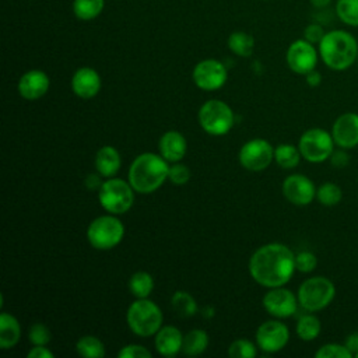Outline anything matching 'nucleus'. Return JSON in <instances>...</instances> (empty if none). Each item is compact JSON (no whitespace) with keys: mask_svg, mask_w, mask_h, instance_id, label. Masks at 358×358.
Returning a JSON list of instances; mask_svg holds the SVG:
<instances>
[{"mask_svg":"<svg viewBox=\"0 0 358 358\" xmlns=\"http://www.w3.org/2000/svg\"><path fill=\"white\" fill-rule=\"evenodd\" d=\"M295 270L294 252L287 245L278 242L260 246L249 260L252 278L267 288L282 287L291 280Z\"/></svg>","mask_w":358,"mask_h":358,"instance_id":"obj_1","label":"nucleus"},{"mask_svg":"<svg viewBox=\"0 0 358 358\" xmlns=\"http://www.w3.org/2000/svg\"><path fill=\"white\" fill-rule=\"evenodd\" d=\"M168 161L154 152H143L134 158L129 168V183L134 192L148 194L155 192L168 178Z\"/></svg>","mask_w":358,"mask_h":358,"instance_id":"obj_2","label":"nucleus"},{"mask_svg":"<svg viewBox=\"0 0 358 358\" xmlns=\"http://www.w3.org/2000/svg\"><path fill=\"white\" fill-rule=\"evenodd\" d=\"M319 56L329 69L334 71L347 70L357 60L358 42L343 29L326 32L319 43Z\"/></svg>","mask_w":358,"mask_h":358,"instance_id":"obj_3","label":"nucleus"},{"mask_svg":"<svg viewBox=\"0 0 358 358\" xmlns=\"http://www.w3.org/2000/svg\"><path fill=\"white\" fill-rule=\"evenodd\" d=\"M126 320L136 336L150 337L161 329L162 312L155 302L147 298H137V301L129 306Z\"/></svg>","mask_w":358,"mask_h":358,"instance_id":"obj_4","label":"nucleus"},{"mask_svg":"<svg viewBox=\"0 0 358 358\" xmlns=\"http://www.w3.org/2000/svg\"><path fill=\"white\" fill-rule=\"evenodd\" d=\"M296 296L299 305L305 310L319 312L333 302L336 287L330 278L324 275H313L299 285Z\"/></svg>","mask_w":358,"mask_h":358,"instance_id":"obj_5","label":"nucleus"},{"mask_svg":"<svg viewBox=\"0 0 358 358\" xmlns=\"http://www.w3.org/2000/svg\"><path fill=\"white\" fill-rule=\"evenodd\" d=\"M124 236V225L115 214L101 215L87 228L90 245L98 250H109L120 243Z\"/></svg>","mask_w":358,"mask_h":358,"instance_id":"obj_6","label":"nucleus"},{"mask_svg":"<svg viewBox=\"0 0 358 358\" xmlns=\"http://www.w3.org/2000/svg\"><path fill=\"white\" fill-rule=\"evenodd\" d=\"M99 204L110 214H124L134 203V189L123 179H108L98 190Z\"/></svg>","mask_w":358,"mask_h":358,"instance_id":"obj_7","label":"nucleus"},{"mask_svg":"<svg viewBox=\"0 0 358 358\" xmlns=\"http://www.w3.org/2000/svg\"><path fill=\"white\" fill-rule=\"evenodd\" d=\"M334 140L331 133L320 127H312L302 133L298 148L303 159L312 164H320L330 158L334 151Z\"/></svg>","mask_w":358,"mask_h":358,"instance_id":"obj_8","label":"nucleus"},{"mask_svg":"<svg viewBox=\"0 0 358 358\" xmlns=\"http://www.w3.org/2000/svg\"><path fill=\"white\" fill-rule=\"evenodd\" d=\"M199 123L206 133L222 136L234 126V112L224 101L210 99L199 109Z\"/></svg>","mask_w":358,"mask_h":358,"instance_id":"obj_9","label":"nucleus"},{"mask_svg":"<svg viewBox=\"0 0 358 358\" xmlns=\"http://www.w3.org/2000/svg\"><path fill=\"white\" fill-rule=\"evenodd\" d=\"M274 159V148L264 138H253L245 143L239 151V162L248 171H264Z\"/></svg>","mask_w":358,"mask_h":358,"instance_id":"obj_10","label":"nucleus"},{"mask_svg":"<svg viewBox=\"0 0 358 358\" xmlns=\"http://www.w3.org/2000/svg\"><path fill=\"white\" fill-rule=\"evenodd\" d=\"M194 84L204 91H214L221 88L227 81L225 66L215 59H206L199 62L192 73Z\"/></svg>","mask_w":358,"mask_h":358,"instance_id":"obj_11","label":"nucleus"},{"mask_svg":"<svg viewBox=\"0 0 358 358\" xmlns=\"http://www.w3.org/2000/svg\"><path fill=\"white\" fill-rule=\"evenodd\" d=\"M317 57L319 55L313 43L308 42L306 39H298L292 42L285 55L288 67L294 73L303 74V76L315 70L317 64Z\"/></svg>","mask_w":358,"mask_h":358,"instance_id":"obj_12","label":"nucleus"},{"mask_svg":"<svg viewBox=\"0 0 358 358\" xmlns=\"http://www.w3.org/2000/svg\"><path fill=\"white\" fill-rule=\"evenodd\" d=\"M289 340L288 327L280 320H267L256 330L257 345L266 352L281 351Z\"/></svg>","mask_w":358,"mask_h":358,"instance_id":"obj_13","label":"nucleus"},{"mask_svg":"<svg viewBox=\"0 0 358 358\" xmlns=\"http://www.w3.org/2000/svg\"><path fill=\"white\" fill-rule=\"evenodd\" d=\"M298 296L284 287L270 288L263 296L264 309L274 317L285 319L292 316L298 308Z\"/></svg>","mask_w":358,"mask_h":358,"instance_id":"obj_14","label":"nucleus"},{"mask_svg":"<svg viewBox=\"0 0 358 358\" xmlns=\"http://www.w3.org/2000/svg\"><path fill=\"white\" fill-rule=\"evenodd\" d=\"M282 194L295 206H308L316 197V187L306 175L292 173L282 182Z\"/></svg>","mask_w":358,"mask_h":358,"instance_id":"obj_15","label":"nucleus"},{"mask_svg":"<svg viewBox=\"0 0 358 358\" xmlns=\"http://www.w3.org/2000/svg\"><path fill=\"white\" fill-rule=\"evenodd\" d=\"M331 136L338 148L351 150L358 145V113L344 112L333 123Z\"/></svg>","mask_w":358,"mask_h":358,"instance_id":"obj_16","label":"nucleus"},{"mask_svg":"<svg viewBox=\"0 0 358 358\" xmlns=\"http://www.w3.org/2000/svg\"><path fill=\"white\" fill-rule=\"evenodd\" d=\"M50 81L45 71L42 70H29L22 74L18 80V94L28 101H35L42 98L49 90Z\"/></svg>","mask_w":358,"mask_h":358,"instance_id":"obj_17","label":"nucleus"},{"mask_svg":"<svg viewBox=\"0 0 358 358\" xmlns=\"http://www.w3.org/2000/svg\"><path fill=\"white\" fill-rule=\"evenodd\" d=\"M101 85L102 83L98 71L91 67L78 69L71 78L73 92L83 99L94 98L99 92Z\"/></svg>","mask_w":358,"mask_h":358,"instance_id":"obj_18","label":"nucleus"},{"mask_svg":"<svg viewBox=\"0 0 358 358\" xmlns=\"http://www.w3.org/2000/svg\"><path fill=\"white\" fill-rule=\"evenodd\" d=\"M158 148H159V154L168 162H179L186 154L187 144L182 133L176 130H168L161 136Z\"/></svg>","mask_w":358,"mask_h":358,"instance_id":"obj_19","label":"nucleus"},{"mask_svg":"<svg viewBox=\"0 0 358 358\" xmlns=\"http://www.w3.org/2000/svg\"><path fill=\"white\" fill-rule=\"evenodd\" d=\"M183 334L175 326H164L155 333V348L164 357H173L182 351Z\"/></svg>","mask_w":358,"mask_h":358,"instance_id":"obj_20","label":"nucleus"},{"mask_svg":"<svg viewBox=\"0 0 358 358\" xmlns=\"http://www.w3.org/2000/svg\"><path fill=\"white\" fill-rule=\"evenodd\" d=\"M120 164V154L115 147L103 145L96 151L95 168L101 176L112 178L119 171Z\"/></svg>","mask_w":358,"mask_h":358,"instance_id":"obj_21","label":"nucleus"},{"mask_svg":"<svg viewBox=\"0 0 358 358\" xmlns=\"http://www.w3.org/2000/svg\"><path fill=\"white\" fill-rule=\"evenodd\" d=\"M21 337V327L18 320L7 313L1 312L0 315V347L3 350L14 347Z\"/></svg>","mask_w":358,"mask_h":358,"instance_id":"obj_22","label":"nucleus"},{"mask_svg":"<svg viewBox=\"0 0 358 358\" xmlns=\"http://www.w3.org/2000/svg\"><path fill=\"white\" fill-rule=\"evenodd\" d=\"M208 345V336L201 329H193L183 336L182 351L186 355H199L206 351Z\"/></svg>","mask_w":358,"mask_h":358,"instance_id":"obj_23","label":"nucleus"},{"mask_svg":"<svg viewBox=\"0 0 358 358\" xmlns=\"http://www.w3.org/2000/svg\"><path fill=\"white\" fill-rule=\"evenodd\" d=\"M302 155L298 147L282 143L274 148V161L277 165H280L282 169H292L298 166Z\"/></svg>","mask_w":358,"mask_h":358,"instance_id":"obj_24","label":"nucleus"},{"mask_svg":"<svg viewBox=\"0 0 358 358\" xmlns=\"http://www.w3.org/2000/svg\"><path fill=\"white\" fill-rule=\"evenodd\" d=\"M296 334L303 341H312L317 338L322 330V323L317 316L312 313L302 315L296 322Z\"/></svg>","mask_w":358,"mask_h":358,"instance_id":"obj_25","label":"nucleus"},{"mask_svg":"<svg viewBox=\"0 0 358 358\" xmlns=\"http://www.w3.org/2000/svg\"><path fill=\"white\" fill-rule=\"evenodd\" d=\"M76 350L81 357H85V358H102V357H105V345L95 336H83L77 341Z\"/></svg>","mask_w":358,"mask_h":358,"instance_id":"obj_26","label":"nucleus"},{"mask_svg":"<svg viewBox=\"0 0 358 358\" xmlns=\"http://www.w3.org/2000/svg\"><path fill=\"white\" fill-rule=\"evenodd\" d=\"M129 289L136 298H147L154 289V280L148 273L137 271L129 280Z\"/></svg>","mask_w":358,"mask_h":358,"instance_id":"obj_27","label":"nucleus"},{"mask_svg":"<svg viewBox=\"0 0 358 358\" xmlns=\"http://www.w3.org/2000/svg\"><path fill=\"white\" fill-rule=\"evenodd\" d=\"M173 310L182 317H190L197 312V303L194 298L186 291H176L171 298Z\"/></svg>","mask_w":358,"mask_h":358,"instance_id":"obj_28","label":"nucleus"},{"mask_svg":"<svg viewBox=\"0 0 358 358\" xmlns=\"http://www.w3.org/2000/svg\"><path fill=\"white\" fill-rule=\"evenodd\" d=\"M228 46L235 55H238L241 57H248L253 52L255 39L250 34L234 32L228 38Z\"/></svg>","mask_w":358,"mask_h":358,"instance_id":"obj_29","label":"nucleus"},{"mask_svg":"<svg viewBox=\"0 0 358 358\" xmlns=\"http://www.w3.org/2000/svg\"><path fill=\"white\" fill-rule=\"evenodd\" d=\"M316 199L322 206H337L343 199V190L337 183L324 182L316 189Z\"/></svg>","mask_w":358,"mask_h":358,"instance_id":"obj_30","label":"nucleus"},{"mask_svg":"<svg viewBox=\"0 0 358 358\" xmlns=\"http://www.w3.org/2000/svg\"><path fill=\"white\" fill-rule=\"evenodd\" d=\"M103 10V0H74L73 11L80 20H94Z\"/></svg>","mask_w":358,"mask_h":358,"instance_id":"obj_31","label":"nucleus"},{"mask_svg":"<svg viewBox=\"0 0 358 358\" xmlns=\"http://www.w3.org/2000/svg\"><path fill=\"white\" fill-rule=\"evenodd\" d=\"M337 17L350 27H358V0H337Z\"/></svg>","mask_w":358,"mask_h":358,"instance_id":"obj_32","label":"nucleus"},{"mask_svg":"<svg viewBox=\"0 0 358 358\" xmlns=\"http://www.w3.org/2000/svg\"><path fill=\"white\" fill-rule=\"evenodd\" d=\"M316 358H351V351L345 347V344L340 343H327L323 344L316 352Z\"/></svg>","mask_w":358,"mask_h":358,"instance_id":"obj_33","label":"nucleus"},{"mask_svg":"<svg viewBox=\"0 0 358 358\" xmlns=\"http://www.w3.org/2000/svg\"><path fill=\"white\" fill-rule=\"evenodd\" d=\"M228 355L232 358H253L256 357V347L249 340L239 338L231 343L228 347Z\"/></svg>","mask_w":358,"mask_h":358,"instance_id":"obj_34","label":"nucleus"},{"mask_svg":"<svg viewBox=\"0 0 358 358\" xmlns=\"http://www.w3.org/2000/svg\"><path fill=\"white\" fill-rule=\"evenodd\" d=\"M28 338L34 345H46L52 338V333L46 324L35 323L29 327Z\"/></svg>","mask_w":358,"mask_h":358,"instance_id":"obj_35","label":"nucleus"},{"mask_svg":"<svg viewBox=\"0 0 358 358\" xmlns=\"http://www.w3.org/2000/svg\"><path fill=\"white\" fill-rule=\"evenodd\" d=\"M317 266V257L309 250H303L295 255V268L301 273H312Z\"/></svg>","mask_w":358,"mask_h":358,"instance_id":"obj_36","label":"nucleus"},{"mask_svg":"<svg viewBox=\"0 0 358 358\" xmlns=\"http://www.w3.org/2000/svg\"><path fill=\"white\" fill-rule=\"evenodd\" d=\"M168 179L173 185H185L190 179V171L185 164H173L172 166H169Z\"/></svg>","mask_w":358,"mask_h":358,"instance_id":"obj_37","label":"nucleus"},{"mask_svg":"<svg viewBox=\"0 0 358 358\" xmlns=\"http://www.w3.org/2000/svg\"><path fill=\"white\" fill-rule=\"evenodd\" d=\"M151 352L140 344H129L120 348L117 352L119 358H151Z\"/></svg>","mask_w":358,"mask_h":358,"instance_id":"obj_38","label":"nucleus"},{"mask_svg":"<svg viewBox=\"0 0 358 358\" xmlns=\"http://www.w3.org/2000/svg\"><path fill=\"white\" fill-rule=\"evenodd\" d=\"M324 31H323V28L320 27V25H317V24H310V25H308L306 28H305V31H303V39H306L308 42H310V43H320V41L323 39V36H324Z\"/></svg>","mask_w":358,"mask_h":358,"instance_id":"obj_39","label":"nucleus"},{"mask_svg":"<svg viewBox=\"0 0 358 358\" xmlns=\"http://www.w3.org/2000/svg\"><path fill=\"white\" fill-rule=\"evenodd\" d=\"M330 162L334 168H345L348 164H350V155L347 152V150L344 148H338V150H334L333 154L330 155Z\"/></svg>","mask_w":358,"mask_h":358,"instance_id":"obj_40","label":"nucleus"},{"mask_svg":"<svg viewBox=\"0 0 358 358\" xmlns=\"http://www.w3.org/2000/svg\"><path fill=\"white\" fill-rule=\"evenodd\" d=\"M28 358H53V352L45 345H35L28 351Z\"/></svg>","mask_w":358,"mask_h":358,"instance_id":"obj_41","label":"nucleus"},{"mask_svg":"<svg viewBox=\"0 0 358 358\" xmlns=\"http://www.w3.org/2000/svg\"><path fill=\"white\" fill-rule=\"evenodd\" d=\"M345 347L351 351L352 355H355L358 352V331H351L345 340H344Z\"/></svg>","mask_w":358,"mask_h":358,"instance_id":"obj_42","label":"nucleus"},{"mask_svg":"<svg viewBox=\"0 0 358 358\" xmlns=\"http://www.w3.org/2000/svg\"><path fill=\"white\" fill-rule=\"evenodd\" d=\"M305 80L309 87H317L322 83V74L316 70H312L308 74H305Z\"/></svg>","mask_w":358,"mask_h":358,"instance_id":"obj_43","label":"nucleus"},{"mask_svg":"<svg viewBox=\"0 0 358 358\" xmlns=\"http://www.w3.org/2000/svg\"><path fill=\"white\" fill-rule=\"evenodd\" d=\"M85 185H87V187L91 189V190H92V189H98V190H99L102 182L99 180V176H98V175H88L87 179H85Z\"/></svg>","mask_w":358,"mask_h":358,"instance_id":"obj_44","label":"nucleus"},{"mask_svg":"<svg viewBox=\"0 0 358 358\" xmlns=\"http://www.w3.org/2000/svg\"><path fill=\"white\" fill-rule=\"evenodd\" d=\"M331 0H310L315 7H326Z\"/></svg>","mask_w":358,"mask_h":358,"instance_id":"obj_45","label":"nucleus"},{"mask_svg":"<svg viewBox=\"0 0 358 358\" xmlns=\"http://www.w3.org/2000/svg\"><path fill=\"white\" fill-rule=\"evenodd\" d=\"M354 357H355V358H358V352H357V354H355V355H354Z\"/></svg>","mask_w":358,"mask_h":358,"instance_id":"obj_46","label":"nucleus"}]
</instances>
